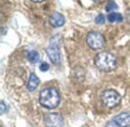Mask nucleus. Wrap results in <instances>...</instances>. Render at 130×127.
Masks as SVG:
<instances>
[{"label":"nucleus","mask_w":130,"mask_h":127,"mask_svg":"<svg viewBox=\"0 0 130 127\" xmlns=\"http://www.w3.org/2000/svg\"><path fill=\"white\" fill-rule=\"evenodd\" d=\"M27 59H28L30 63L36 64L40 60V55H39L37 51L33 50V51H30V52H28V54H27Z\"/></svg>","instance_id":"obj_11"},{"label":"nucleus","mask_w":130,"mask_h":127,"mask_svg":"<svg viewBox=\"0 0 130 127\" xmlns=\"http://www.w3.org/2000/svg\"><path fill=\"white\" fill-rule=\"evenodd\" d=\"M65 18L59 12H54L50 17V23L54 28H60L65 24Z\"/></svg>","instance_id":"obj_8"},{"label":"nucleus","mask_w":130,"mask_h":127,"mask_svg":"<svg viewBox=\"0 0 130 127\" xmlns=\"http://www.w3.org/2000/svg\"><path fill=\"white\" fill-rule=\"evenodd\" d=\"M117 9H118V5L113 0L108 2V3L106 5V11H114Z\"/></svg>","instance_id":"obj_12"},{"label":"nucleus","mask_w":130,"mask_h":127,"mask_svg":"<svg viewBox=\"0 0 130 127\" xmlns=\"http://www.w3.org/2000/svg\"><path fill=\"white\" fill-rule=\"evenodd\" d=\"M96 67L102 71H111L117 67L116 57L109 51H103L99 53L95 57Z\"/></svg>","instance_id":"obj_1"},{"label":"nucleus","mask_w":130,"mask_h":127,"mask_svg":"<svg viewBox=\"0 0 130 127\" xmlns=\"http://www.w3.org/2000/svg\"><path fill=\"white\" fill-rule=\"evenodd\" d=\"M113 120L118 127H129L130 113H122L116 116L113 119Z\"/></svg>","instance_id":"obj_7"},{"label":"nucleus","mask_w":130,"mask_h":127,"mask_svg":"<svg viewBox=\"0 0 130 127\" xmlns=\"http://www.w3.org/2000/svg\"><path fill=\"white\" fill-rule=\"evenodd\" d=\"M60 41L61 35L56 34L53 35L49 42L48 48L46 49V53L52 61L53 64L59 65L61 63V54H60Z\"/></svg>","instance_id":"obj_3"},{"label":"nucleus","mask_w":130,"mask_h":127,"mask_svg":"<svg viewBox=\"0 0 130 127\" xmlns=\"http://www.w3.org/2000/svg\"><path fill=\"white\" fill-rule=\"evenodd\" d=\"M106 127H118L117 125H116V123L113 122V120H112L111 121H109L107 124H106Z\"/></svg>","instance_id":"obj_17"},{"label":"nucleus","mask_w":130,"mask_h":127,"mask_svg":"<svg viewBox=\"0 0 130 127\" xmlns=\"http://www.w3.org/2000/svg\"><path fill=\"white\" fill-rule=\"evenodd\" d=\"M40 84V80L39 78L37 77V75H35L34 73H31L30 75V77H29V80H28V83H27V90L30 92L35 90L38 85Z\"/></svg>","instance_id":"obj_9"},{"label":"nucleus","mask_w":130,"mask_h":127,"mask_svg":"<svg viewBox=\"0 0 130 127\" xmlns=\"http://www.w3.org/2000/svg\"><path fill=\"white\" fill-rule=\"evenodd\" d=\"M50 69V66L46 62H43L41 63V64L40 65V70L43 72H46Z\"/></svg>","instance_id":"obj_14"},{"label":"nucleus","mask_w":130,"mask_h":127,"mask_svg":"<svg viewBox=\"0 0 130 127\" xmlns=\"http://www.w3.org/2000/svg\"><path fill=\"white\" fill-rule=\"evenodd\" d=\"M60 97L55 88H46L40 92V103L47 109H54L58 107Z\"/></svg>","instance_id":"obj_2"},{"label":"nucleus","mask_w":130,"mask_h":127,"mask_svg":"<svg viewBox=\"0 0 130 127\" xmlns=\"http://www.w3.org/2000/svg\"><path fill=\"white\" fill-rule=\"evenodd\" d=\"M95 22L98 25H104L105 23V16L104 14H99L95 18Z\"/></svg>","instance_id":"obj_13"},{"label":"nucleus","mask_w":130,"mask_h":127,"mask_svg":"<svg viewBox=\"0 0 130 127\" xmlns=\"http://www.w3.org/2000/svg\"><path fill=\"white\" fill-rule=\"evenodd\" d=\"M125 15H126V18L127 21H129L130 23V7L126 9V11L125 12Z\"/></svg>","instance_id":"obj_16"},{"label":"nucleus","mask_w":130,"mask_h":127,"mask_svg":"<svg viewBox=\"0 0 130 127\" xmlns=\"http://www.w3.org/2000/svg\"><path fill=\"white\" fill-rule=\"evenodd\" d=\"M31 1H33L34 2H43L44 0H31Z\"/></svg>","instance_id":"obj_18"},{"label":"nucleus","mask_w":130,"mask_h":127,"mask_svg":"<svg viewBox=\"0 0 130 127\" xmlns=\"http://www.w3.org/2000/svg\"><path fill=\"white\" fill-rule=\"evenodd\" d=\"M87 43L94 50L102 48L105 45L104 37L98 31H91L87 36Z\"/></svg>","instance_id":"obj_5"},{"label":"nucleus","mask_w":130,"mask_h":127,"mask_svg":"<svg viewBox=\"0 0 130 127\" xmlns=\"http://www.w3.org/2000/svg\"><path fill=\"white\" fill-rule=\"evenodd\" d=\"M101 100L107 107L113 108L120 103L121 97L114 90H107L102 93Z\"/></svg>","instance_id":"obj_4"},{"label":"nucleus","mask_w":130,"mask_h":127,"mask_svg":"<svg viewBox=\"0 0 130 127\" xmlns=\"http://www.w3.org/2000/svg\"><path fill=\"white\" fill-rule=\"evenodd\" d=\"M44 123L46 127H62L64 121L62 117L58 113H47L44 117Z\"/></svg>","instance_id":"obj_6"},{"label":"nucleus","mask_w":130,"mask_h":127,"mask_svg":"<svg viewBox=\"0 0 130 127\" xmlns=\"http://www.w3.org/2000/svg\"><path fill=\"white\" fill-rule=\"evenodd\" d=\"M107 19L110 22H121L123 20V18L120 13L111 12L107 15Z\"/></svg>","instance_id":"obj_10"},{"label":"nucleus","mask_w":130,"mask_h":127,"mask_svg":"<svg viewBox=\"0 0 130 127\" xmlns=\"http://www.w3.org/2000/svg\"><path fill=\"white\" fill-rule=\"evenodd\" d=\"M0 109H1L0 110L1 114H3L4 113H5L7 111V106H6V104H5L4 102H2L1 103V108Z\"/></svg>","instance_id":"obj_15"},{"label":"nucleus","mask_w":130,"mask_h":127,"mask_svg":"<svg viewBox=\"0 0 130 127\" xmlns=\"http://www.w3.org/2000/svg\"><path fill=\"white\" fill-rule=\"evenodd\" d=\"M94 2H99V1H101V0H93Z\"/></svg>","instance_id":"obj_19"}]
</instances>
